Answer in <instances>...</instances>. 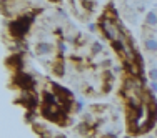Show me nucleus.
I'll list each match as a JSON object with an SVG mask.
<instances>
[{
	"label": "nucleus",
	"instance_id": "f257e3e1",
	"mask_svg": "<svg viewBox=\"0 0 157 138\" xmlns=\"http://www.w3.org/2000/svg\"><path fill=\"white\" fill-rule=\"evenodd\" d=\"M29 27H30V18H29V17H22V18H18L17 22H13V24H12V30L18 37L24 35V33L29 30Z\"/></svg>",
	"mask_w": 157,
	"mask_h": 138
},
{
	"label": "nucleus",
	"instance_id": "f03ea898",
	"mask_svg": "<svg viewBox=\"0 0 157 138\" xmlns=\"http://www.w3.org/2000/svg\"><path fill=\"white\" fill-rule=\"evenodd\" d=\"M145 24L147 25H157V13L154 12V10H151V12L147 13V17H145Z\"/></svg>",
	"mask_w": 157,
	"mask_h": 138
},
{
	"label": "nucleus",
	"instance_id": "7ed1b4c3",
	"mask_svg": "<svg viewBox=\"0 0 157 138\" xmlns=\"http://www.w3.org/2000/svg\"><path fill=\"white\" fill-rule=\"evenodd\" d=\"M144 45L149 52H157V40L155 38H147L144 42Z\"/></svg>",
	"mask_w": 157,
	"mask_h": 138
},
{
	"label": "nucleus",
	"instance_id": "20e7f679",
	"mask_svg": "<svg viewBox=\"0 0 157 138\" xmlns=\"http://www.w3.org/2000/svg\"><path fill=\"white\" fill-rule=\"evenodd\" d=\"M37 52H39V53L47 55V53H50V52H52V45H50V43H39V45H37Z\"/></svg>",
	"mask_w": 157,
	"mask_h": 138
},
{
	"label": "nucleus",
	"instance_id": "39448f33",
	"mask_svg": "<svg viewBox=\"0 0 157 138\" xmlns=\"http://www.w3.org/2000/svg\"><path fill=\"white\" fill-rule=\"evenodd\" d=\"M112 45H114V48H115V50H119V52L124 50V43L119 42V40H114V42H112Z\"/></svg>",
	"mask_w": 157,
	"mask_h": 138
},
{
	"label": "nucleus",
	"instance_id": "423d86ee",
	"mask_svg": "<svg viewBox=\"0 0 157 138\" xmlns=\"http://www.w3.org/2000/svg\"><path fill=\"white\" fill-rule=\"evenodd\" d=\"M149 77L155 82L157 80V68H151V70H149Z\"/></svg>",
	"mask_w": 157,
	"mask_h": 138
},
{
	"label": "nucleus",
	"instance_id": "0eeeda50",
	"mask_svg": "<svg viewBox=\"0 0 157 138\" xmlns=\"http://www.w3.org/2000/svg\"><path fill=\"white\" fill-rule=\"evenodd\" d=\"M100 50H102V45H100L99 42H95V43H94V52H95V53H99Z\"/></svg>",
	"mask_w": 157,
	"mask_h": 138
},
{
	"label": "nucleus",
	"instance_id": "6e6552de",
	"mask_svg": "<svg viewBox=\"0 0 157 138\" xmlns=\"http://www.w3.org/2000/svg\"><path fill=\"white\" fill-rule=\"evenodd\" d=\"M149 138H154V136H149Z\"/></svg>",
	"mask_w": 157,
	"mask_h": 138
},
{
	"label": "nucleus",
	"instance_id": "1a4fd4ad",
	"mask_svg": "<svg viewBox=\"0 0 157 138\" xmlns=\"http://www.w3.org/2000/svg\"><path fill=\"white\" fill-rule=\"evenodd\" d=\"M155 136H157V132H155Z\"/></svg>",
	"mask_w": 157,
	"mask_h": 138
}]
</instances>
